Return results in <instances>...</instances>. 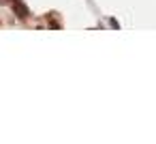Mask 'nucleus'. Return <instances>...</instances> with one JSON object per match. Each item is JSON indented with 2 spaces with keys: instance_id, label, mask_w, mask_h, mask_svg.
<instances>
[{
  "instance_id": "nucleus-1",
  "label": "nucleus",
  "mask_w": 156,
  "mask_h": 144,
  "mask_svg": "<svg viewBox=\"0 0 156 144\" xmlns=\"http://www.w3.org/2000/svg\"><path fill=\"white\" fill-rule=\"evenodd\" d=\"M13 11H15L22 20H26V17L30 15V13H28V9H26V5H22L20 0H15V2H13Z\"/></svg>"
}]
</instances>
